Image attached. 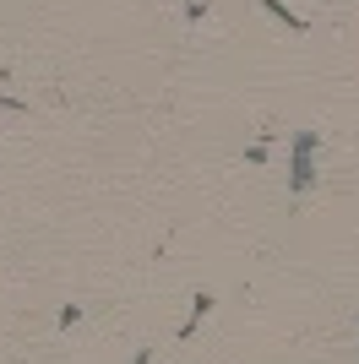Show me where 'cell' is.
Instances as JSON below:
<instances>
[{
	"mask_svg": "<svg viewBox=\"0 0 359 364\" xmlns=\"http://www.w3.org/2000/svg\"><path fill=\"white\" fill-rule=\"evenodd\" d=\"M207 304H212V294H196V304H191V321L180 326V332H185V337H191L196 326H202V316H207Z\"/></svg>",
	"mask_w": 359,
	"mask_h": 364,
	"instance_id": "obj_2",
	"label": "cell"
},
{
	"mask_svg": "<svg viewBox=\"0 0 359 364\" xmlns=\"http://www.w3.org/2000/svg\"><path fill=\"white\" fill-rule=\"evenodd\" d=\"M261 6H267V11H272V16H278V22H283V28H305V22H299V16H294V11H288L283 0H261Z\"/></svg>",
	"mask_w": 359,
	"mask_h": 364,
	"instance_id": "obj_3",
	"label": "cell"
},
{
	"mask_svg": "<svg viewBox=\"0 0 359 364\" xmlns=\"http://www.w3.org/2000/svg\"><path fill=\"white\" fill-rule=\"evenodd\" d=\"M147 359H152V353H136V364H147Z\"/></svg>",
	"mask_w": 359,
	"mask_h": 364,
	"instance_id": "obj_4",
	"label": "cell"
},
{
	"mask_svg": "<svg viewBox=\"0 0 359 364\" xmlns=\"http://www.w3.org/2000/svg\"><path fill=\"white\" fill-rule=\"evenodd\" d=\"M288 185H294V196H311V191H316V131H299V136H294Z\"/></svg>",
	"mask_w": 359,
	"mask_h": 364,
	"instance_id": "obj_1",
	"label": "cell"
}]
</instances>
